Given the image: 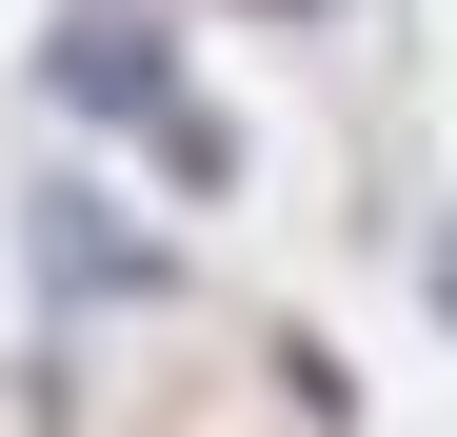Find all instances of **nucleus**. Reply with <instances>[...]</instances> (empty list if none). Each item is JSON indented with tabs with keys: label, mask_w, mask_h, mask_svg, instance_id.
I'll list each match as a JSON object with an SVG mask.
<instances>
[{
	"label": "nucleus",
	"mask_w": 457,
	"mask_h": 437,
	"mask_svg": "<svg viewBox=\"0 0 457 437\" xmlns=\"http://www.w3.org/2000/svg\"><path fill=\"white\" fill-rule=\"evenodd\" d=\"M40 278L60 299H160V259H139L120 218H80V199H40Z\"/></svg>",
	"instance_id": "nucleus-2"
},
{
	"label": "nucleus",
	"mask_w": 457,
	"mask_h": 437,
	"mask_svg": "<svg viewBox=\"0 0 457 437\" xmlns=\"http://www.w3.org/2000/svg\"><path fill=\"white\" fill-rule=\"evenodd\" d=\"M60 100L160 120V21H139V0H80V21H60Z\"/></svg>",
	"instance_id": "nucleus-1"
}]
</instances>
